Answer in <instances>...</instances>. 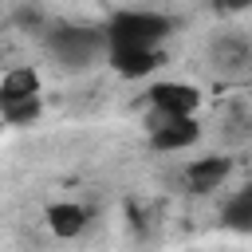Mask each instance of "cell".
<instances>
[{
  "instance_id": "6da1fadb",
  "label": "cell",
  "mask_w": 252,
  "mask_h": 252,
  "mask_svg": "<svg viewBox=\"0 0 252 252\" xmlns=\"http://www.w3.org/2000/svg\"><path fill=\"white\" fill-rule=\"evenodd\" d=\"M102 32L110 51H158V43L173 32V20L161 12H114Z\"/></svg>"
},
{
  "instance_id": "7a4b0ae2",
  "label": "cell",
  "mask_w": 252,
  "mask_h": 252,
  "mask_svg": "<svg viewBox=\"0 0 252 252\" xmlns=\"http://www.w3.org/2000/svg\"><path fill=\"white\" fill-rule=\"evenodd\" d=\"M110 47L106 43V32H94V28H75V24H63L47 35V51L59 59V67L67 71H83L87 63L98 59V51Z\"/></svg>"
},
{
  "instance_id": "3957f363",
  "label": "cell",
  "mask_w": 252,
  "mask_h": 252,
  "mask_svg": "<svg viewBox=\"0 0 252 252\" xmlns=\"http://www.w3.org/2000/svg\"><path fill=\"white\" fill-rule=\"evenodd\" d=\"M150 106L158 118H193L201 106V91L193 83H158L150 87Z\"/></svg>"
},
{
  "instance_id": "277c9868",
  "label": "cell",
  "mask_w": 252,
  "mask_h": 252,
  "mask_svg": "<svg viewBox=\"0 0 252 252\" xmlns=\"http://www.w3.org/2000/svg\"><path fill=\"white\" fill-rule=\"evenodd\" d=\"M197 138H201L197 118H158V114H150V146L154 150H161V154L189 150Z\"/></svg>"
},
{
  "instance_id": "5b68a950",
  "label": "cell",
  "mask_w": 252,
  "mask_h": 252,
  "mask_svg": "<svg viewBox=\"0 0 252 252\" xmlns=\"http://www.w3.org/2000/svg\"><path fill=\"white\" fill-rule=\"evenodd\" d=\"M28 98H39V71L35 67H12L4 71L0 79V114L28 102Z\"/></svg>"
},
{
  "instance_id": "8992f818",
  "label": "cell",
  "mask_w": 252,
  "mask_h": 252,
  "mask_svg": "<svg viewBox=\"0 0 252 252\" xmlns=\"http://www.w3.org/2000/svg\"><path fill=\"white\" fill-rule=\"evenodd\" d=\"M87 220H91V213H87L83 205H75V201H55V205H47V228H51L55 236H63V240L79 236V232L87 228Z\"/></svg>"
},
{
  "instance_id": "52a82bcc",
  "label": "cell",
  "mask_w": 252,
  "mask_h": 252,
  "mask_svg": "<svg viewBox=\"0 0 252 252\" xmlns=\"http://www.w3.org/2000/svg\"><path fill=\"white\" fill-rule=\"evenodd\" d=\"M228 169H232L228 158H197V161L185 169V185H189L193 193H209V189H217V185L228 177Z\"/></svg>"
},
{
  "instance_id": "ba28073f",
  "label": "cell",
  "mask_w": 252,
  "mask_h": 252,
  "mask_svg": "<svg viewBox=\"0 0 252 252\" xmlns=\"http://www.w3.org/2000/svg\"><path fill=\"white\" fill-rule=\"evenodd\" d=\"M110 67L126 79H142L161 67V51H110Z\"/></svg>"
},
{
  "instance_id": "9c48e42d",
  "label": "cell",
  "mask_w": 252,
  "mask_h": 252,
  "mask_svg": "<svg viewBox=\"0 0 252 252\" xmlns=\"http://www.w3.org/2000/svg\"><path fill=\"white\" fill-rule=\"evenodd\" d=\"M224 224L232 232H252V185L224 205Z\"/></svg>"
},
{
  "instance_id": "30bf717a",
  "label": "cell",
  "mask_w": 252,
  "mask_h": 252,
  "mask_svg": "<svg viewBox=\"0 0 252 252\" xmlns=\"http://www.w3.org/2000/svg\"><path fill=\"white\" fill-rule=\"evenodd\" d=\"M35 118H39V98H28V102L4 110V122H8V126H28V122H35Z\"/></svg>"
}]
</instances>
